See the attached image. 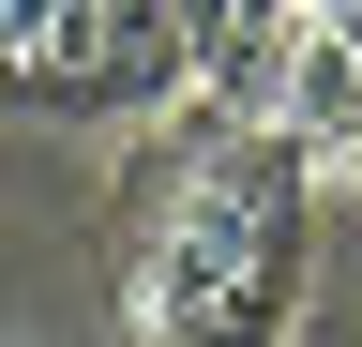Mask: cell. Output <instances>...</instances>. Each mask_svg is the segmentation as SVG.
Masks as SVG:
<instances>
[{
	"mask_svg": "<svg viewBox=\"0 0 362 347\" xmlns=\"http://www.w3.org/2000/svg\"><path fill=\"white\" fill-rule=\"evenodd\" d=\"M317 272V151L287 121H211L136 136L121 196V347H287Z\"/></svg>",
	"mask_w": 362,
	"mask_h": 347,
	"instance_id": "cell-1",
	"label": "cell"
},
{
	"mask_svg": "<svg viewBox=\"0 0 362 347\" xmlns=\"http://www.w3.org/2000/svg\"><path fill=\"white\" fill-rule=\"evenodd\" d=\"M302 46H317V0H181V61L211 121H287Z\"/></svg>",
	"mask_w": 362,
	"mask_h": 347,
	"instance_id": "cell-2",
	"label": "cell"
},
{
	"mask_svg": "<svg viewBox=\"0 0 362 347\" xmlns=\"http://www.w3.org/2000/svg\"><path fill=\"white\" fill-rule=\"evenodd\" d=\"M332 30H347V46H362V0H332Z\"/></svg>",
	"mask_w": 362,
	"mask_h": 347,
	"instance_id": "cell-3",
	"label": "cell"
}]
</instances>
